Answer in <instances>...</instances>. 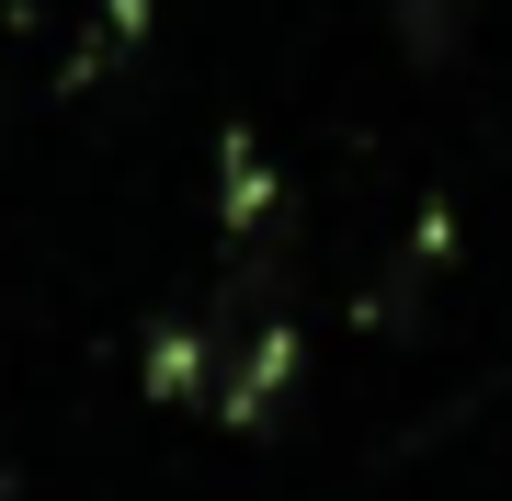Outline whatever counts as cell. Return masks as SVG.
<instances>
[{
  "label": "cell",
  "instance_id": "obj_1",
  "mask_svg": "<svg viewBox=\"0 0 512 501\" xmlns=\"http://www.w3.org/2000/svg\"><path fill=\"white\" fill-rule=\"evenodd\" d=\"M296 388V331L285 319H251V331H228V365H217V422L228 433H262Z\"/></svg>",
  "mask_w": 512,
  "mask_h": 501
},
{
  "label": "cell",
  "instance_id": "obj_2",
  "mask_svg": "<svg viewBox=\"0 0 512 501\" xmlns=\"http://www.w3.org/2000/svg\"><path fill=\"white\" fill-rule=\"evenodd\" d=\"M148 399H217V365H228V331L217 319H160L148 331Z\"/></svg>",
  "mask_w": 512,
  "mask_h": 501
},
{
  "label": "cell",
  "instance_id": "obj_3",
  "mask_svg": "<svg viewBox=\"0 0 512 501\" xmlns=\"http://www.w3.org/2000/svg\"><path fill=\"white\" fill-rule=\"evenodd\" d=\"M217 228H228V251H274V228H285V183L262 171L251 149H228V183H217Z\"/></svg>",
  "mask_w": 512,
  "mask_h": 501
},
{
  "label": "cell",
  "instance_id": "obj_4",
  "mask_svg": "<svg viewBox=\"0 0 512 501\" xmlns=\"http://www.w3.org/2000/svg\"><path fill=\"white\" fill-rule=\"evenodd\" d=\"M467 12H478V0H387V23H399V46L421 57V69H433V57H456Z\"/></svg>",
  "mask_w": 512,
  "mask_h": 501
}]
</instances>
